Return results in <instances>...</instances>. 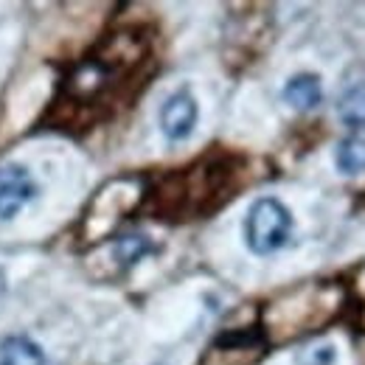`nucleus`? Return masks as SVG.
Masks as SVG:
<instances>
[{
	"mask_svg": "<svg viewBox=\"0 0 365 365\" xmlns=\"http://www.w3.org/2000/svg\"><path fill=\"white\" fill-rule=\"evenodd\" d=\"M295 217L278 197H259L242 222L245 245L253 256H273L284 250L292 239Z\"/></svg>",
	"mask_w": 365,
	"mask_h": 365,
	"instance_id": "nucleus-1",
	"label": "nucleus"
},
{
	"mask_svg": "<svg viewBox=\"0 0 365 365\" xmlns=\"http://www.w3.org/2000/svg\"><path fill=\"white\" fill-rule=\"evenodd\" d=\"M40 197V182L23 163L0 166V222H11Z\"/></svg>",
	"mask_w": 365,
	"mask_h": 365,
	"instance_id": "nucleus-2",
	"label": "nucleus"
},
{
	"mask_svg": "<svg viewBox=\"0 0 365 365\" xmlns=\"http://www.w3.org/2000/svg\"><path fill=\"white\" fill-rule=\"evenodd\" d=\"M197 121H200V104L194 98L191 91H175L163 104H160V113H158V127L163 138L169 143H182L194 135L197 130Z\"/></svg>",
	"mask_w": 365,
	"mask_h": 365,
	"instance_id": "nucleus-3",
	"label": "nucleus"
},
{
	"mask_svg": "<svg viewBox=\"0 0 365 365\" xmlns=\"http://www.w3.org/2000/svg\"><path fill=\"white\" fill-rule=\"evenodd\" d=\"M281 98L287 101V107L298 110V113H309L323 101V85H320L318 73H295L284 82Z\"/></svg>",
	"mask_w": 365,
	"mask_h": 365,
	"instance_id": "nucleus-4",
	"label": "nucleus"
},
{
	"mask_svg": "<svg viewBox=\"0 0 365 365\" xmlns=\"http://www.w3.org/2000/svg\"><path fill=\"white\" fill-rule=\"evenodd\" d=\"M0 365H48L46 349L26 334H11L0 343Z\"/></svg>",
	"mask_w": 365,
	"mask_h": 365,
	"instance_id": "nucleus-5",
	"label": "nucleus"
},
{
	"mask_svg": "<svg viewBox=\"0 0 365 365\" xmlns=\"http://www.w3.org/2000/svg\"><path fill=\"white\" fill-rule=\"evenodd\" d=\"M334 166L346 178H357L365 172V138L349 135L334 146Z\"/></svg>",
	"mask_w": 365,
	"mask_h": 365,
	"instance_id": "nucleus-6",
	"label": "nucleus"
},
{
	"mask_svg": "<svg viewBox=\"0 0 365 365\" xmlns=\"http://www.w3.org/2000/svg\"><path fill=\"white\" fill-rule=\"evenodd\" d=\"M337 115L349 130H365V82L351 85L337 101Z\"/></svg>",
	"mask_w": 365,
	"mask_h": 365,
	"instance_id": "nucleus-7",
	"label": "nucleus"
},
{
	"mask_svg": "<svg viewBox=\"0 0 365 365\" xmlns=\"http://www.w3.org/2000/svg\"><path fill=\"white\" fill-rule=\"evenodd\" d=\"M152 250H155V245H152L143 233H127V236H121V239L113 245V259H115L124 270H130V267H135L143 256H149Z\"/></svg>",
	"mask_w": 365,
	"mask_h": 365,
	"instance_id": "nucleus-8",
	"label": "nucleus"
},
{
	"mask_svg": "<svg viewBox=\"0 0 365 365\" xmlns=\"http://www.w3.org/2000/svg\"><path fill=\"white\" fill-rule=\"evenodd\" d=\"M262 346V331L259 329H233L217 337V349L220 351H247V349H259Z\"/></svg>",
	"mask_w": 365,
	"mask_h": 365,
	"instance_id": "nucleus-9",
	"label": "nucleus"
},
{
	"mask_svg": "<svg viewBox=\"0 0 365 365\" xmlns=\"http://www.w3.org/2000/svg\"><path fill=\"white\" fill-rule=\"evenodd\" d=\"M337 363V349L331 343H315L307 346L295 354V365H334Z\"/></svg>",
	"mask_w": 365,
	"mask_h": 365,
	"instance_id": "nucleus-10",
	"label": "nucleus"
},
{
	"mask_svg": "<svg viewBox=\"0 0 365 365\" xmlns=\"http://www.w3.org/2000/svg\"><path fill=\"white\" fill-rule=\"evenodd\" d=\"M6 292V278H3V270H0V295Z\"/></svg>",
	"mask_w": 365,
	"mask_h": 365,
	"instance_id": "nucleus-11",
	"label": "nucleus"
}]
</instances>
